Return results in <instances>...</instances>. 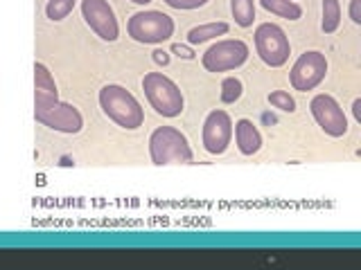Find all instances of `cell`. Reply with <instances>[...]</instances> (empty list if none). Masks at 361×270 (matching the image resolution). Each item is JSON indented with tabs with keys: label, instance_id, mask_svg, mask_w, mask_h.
<instances>
[{
	"label": "cell",
	"instance_id": "cell-1",
	"mask_svg": "<svg viewBox=\"0 0 361 270\" xmlns=\"http://www.w3.org/2000/svg\"><path fill=\"white\" fill-rule=\"evenodd\" d=\"M99 106L104 115L113 120L122 129H138L145 122V110L140 108L138 99H135L127 88L118 84H106L99 90Z\"/></svg>",
	"mask_w": 361,
	"mask_h": 270
},
{
	"label": "cell",
	"instance_id": "cell-2",
	"mask_svg": "<svg viewBox=\"0 0 361 270\" xmlns=\"http://www.w3.org/2000/svg\"><path fill=\"white\" fill-rule=\"evenodd\" d=\"M142 90L158 115L178 117L180 112H183V106H185L183 93H180V88L169 77L161 72H147L142 77Z\"/></svg>",
	"mask_w": 361,
	"mask_h": 270
},
{
	"label": "cell",
	"instance_id": "cell-3",
	"mask_svg": "<svg viewBox=\"0 0 361 270\" xmlns=\"http://www.w3.org/2000/svg\"><path fill=\"white\" fill-rule=\"evenodd\" d=\"M149 155L152 162L163 165H188L195 160L188 138L174 127H161L152 133L149 138Z\"/></svg>",
	"mask_w": 361,
	"mask_h": 270
},
{
	"label": "cell",
	"instance_id": "cell-4",
	"mask_svg": "<svg viewBox=\"0 0 361 270\" xmlns=\"http://www.w3.org/2000/svg\"><path fill=\"white\" fill-rule=\"evenodd\" d=\"M34 117L43 127L59 133H79L84 129L82 112L59 97H34Z\"/></svg>",
	"mask_w": 361,
	"mask_h": 270
},
{
	"label": "cell",
	"instance_id": "cell-5",
	"mask_svg": "<svg viewBox=\"0 0 361 270\" xmlns=\"http://www.w3.org/2000/svg\"><path fill=\"white\" fill-rule=\"evenodd\" d=\"M127 32L133 41L145 45L163 43L174 34V20L163 11H135L127 22Z\"/></svg>",
	"mask_w": 361,
	"mask_h": 270
},
{
	"label": "cell",
	"instance_id": "cell-6",
	"mask_svg": "<svg viewBox=\"0 0 361 270\" xmlns=\"http://www.w3.org/2000/svg\"><path fill=\"white\" fill-rule=\"evenodd\" d=\"M255 50L267 65L271 68H280L289 61L291 54V45L289 39L282 27L274 25V22H262L255 30Z\"/></svg>",
	"mask_w": 361,
	"mask_h": 270
},
{
	"label": "cell",
	"instance_id": "cell-7",
	"mask_svg": "<svg viewBox=\"0 0 361 270\" xmlns=\"http://www.w3.org/2000/svg\"><path fill=\"white\" fill-rule=\"evenodd\" d=\"M248 59V45L240 39H226L214 43L201 56V63L208 72H226L235 70Z\"/></svg>",
	"mask_w": 361,
	"mask_h": 270
},
{
	"label": "cell",
	"instance_id": "cell-8",
	"mask_svg": "<svg viewBox=\"0 0 361 270\" xmlns=\"http://www.w3.org/2000/svg\"><path fill=\"white\" fill-rule=\"evenodd\" d=\"M327 75V59L323 52H302L296 63H293L291 72H289V82L293 90H300V93H307L319 86Z\"/></svg>",
	"mask_w": 361,
	"mask_h": 270
},
{
	"label": "cell",
	"instance_id": "cell-9",
	"mask_svg": "<svg viewBox=\"0 0 361 270\" xmlns=\"http://www.w3.org/2000/svg\"><path fill=\"white\" fill-rule=\"evenodd\" d=\"M82 16L86 25L93 30L102 41H118L120 25L118 18L113 14V7L109 0H82Z\"/></svg>",
	"mask_w": 361,
	"mask_h": 270
},
{
	"label": "cell",
	"instance_id": "cell-10",
	"mask_svg": "<svg viewBox=\"0 0 361 270\" xmlns=\"http://www.w3.org/2000/svg\"><path fill=\"white\" fill-rule=\"evenodd\" d=\"M310 110L316 120V124L332 138H341L348 133V117L338 101L330 95H316L310 101Z\"/></svg>",
	"mask_w": 361,
	"mask_h": 270
},
{
	"label": "cell",
	"instance_id": "cell-11",
	"mask_svg": "<svg viewBox=\"0 0 361 270\" xmlns=\"http://www.w3.org/2000/svg\"><path fill=\"white\" fill-rule=\"evenodd\" d=\"M203 146L212 155H221L233 140V120L226 110H212L203 122Z\"/></svg>",
	"mask_w": 361,
	"mask_h": 270
},
{
	"label": "cell",
	"instance_id": "cell-12",
	"mask_svg": "<svg viewBox=\"0 0 361 270\" xmlns=\"http://www.w3.org/2000/svg\"><path fill=\"white\" fill-rule=\"evenodd\" d=\"M235 142L237 149L244 155H255L262 149V135H259L257 127L251 120H237L235 122Z\"/></svg>",
	"mask_w": 361,
	"mask_h": 270
},
{
	"label": "cell",
	"instance_id": "cell-13",
	"mask_svg": "<svg viewBox=\"0 0 361 270\" xmlns=\"http://www.w3.org/2000/svg\"><path fill=\"white\" fill-rule=\"evenodd\" d=\"M228 32V22H206V25H197L188 32V43L190 45H199V43H206L210 39H217V37H224V34Z\"/></svg>",
	"mask_w": 361,
	"mask_h": 270
},
{
	"label": "cell",
	"instance_id": "cell-14",
	"mask_svg": "<svg viewBox=\"0 0 361 270\" xmlns=\"http://www.w3.org/2000/svg\"><path fill=\"white\" fill-rule=\"evenodd\" d=\"M34 97H59L54 77L43 63H34Z\"/></svg>",
	"mask_w": 361,
	"mask_h": 270
},
{
	"label": "cell",
	"instance_id": "cell-15",
	"mask_svg": "<svg viewBox=\"0 0 361 270\" xmlns=\"http://www.w3.org/2000/svg\"><path fill=\"white\" fill-rule=\"evenodd\" d=\"M262 7L271 14H276L280 18H287V20H298L302 16V9L300 5H296L293 0H259Z\"/></svg>",
	"mask_w": 361,
	"mask_h": 270
},
{
	"label": "cell",
	"instance_id": "cell-16",
	"mask_svg": "<svg viewBox=\"0 0 361 270\" xmlns=\"http://www.w3.org/2000/svg\"><path fill=\"white\" fill-rule=\"evenodd\" d=\"M233 18L240 27H251L255 18V0H231Z\"/></svg>",
	"mask_w": 361,
	"mask_h": 270
},
{
	"label": "cell",
	"instance_id": "cell-17",
	"mask_svg": "<svg viewBox=\"0 0 361 270\" xmlns=\"http://www.w3.org/2000/svg\"><path fill=\"white\" fill-rule=\"evenodd\" d=\"M338 25H341V5H338V0H323V32L332 34L338 30Z\"/></svg>",
	"mask_w": 361,
	"mask_h": 270
},
{
	"label": "cell",
	"instance_id": "cell-18",
	"mask_svg": "<svg viewBox=\"0 0 361 270\" xmlns=\"http://www.w3.org/2000/svg\"><path fill=\"white\" fill-rule=\"evenodd\" d=\"M244 86L237 77H226L221 82V101L224 104H235L237 99L242 97Z\"/></svg>",
	"mask_w": 361,
	"mask_h": 270
},
{
	"label": "cell",
	"instance_id": "cell-19",
	"mask_svg": "<svg viewBox=\"0 0 361 270\" xmlns=\"http://www.w3.org/2000/svg\"><path fill=\"white\" fill-rule=\"evenodd\" d=\"M75 0H48L45 3V16L50 20H63L73 11Z\"/></svg>",
	"mask_w": 361,
	"mask_h": 270
},
{
	"label": "cell",
	"instance_id": "cell-20",
	"mask_svg": "<svg viewBox=\"0 0 361 270\" xmlns=\"http://www.w3.org/2000/svg\"><path fill=\"white\" fill-rule=\"evenodd\" d=\"M269 104L278 110H285V112L296 110V99H293L289 93H285V90H274V93L269 95Z\"/></svg>",
	"mask_w": 361,
	"mask_h": 270
},
{
	"label": "cell",
	"instance_id": "cell-21",
	"mask_svg": "<svg viewBox=\"0 0 361 270\" xmlns=\"http://www.w3.org/2000/svg\"><path fill=\"white\" fill-rule=\"evenodd\" d=\"M165 5H169L172 9H199L208 3V0H163Z\"/></svg>",
	"mask_w": 361,
	"mask_h": 270
},
{
	"label": "cell",
	"instance_id": "cell-22",
	"mask_svg": "<svg viewBox=\"0 0 361 270\" xmlns=\"http://www.w3.org/2000/svg\"><path fill=\"white\" fill-rule=\"evenodd\" d=\"M172 52H174V54H178L180 59H195V52H192V48H188V45L176 43L174 48H172Z\"/></svg>",
	"mask_w": 361,
	"mask_h": 270
},
{
	"label": "cell",
	"instance_id": "cell-23",
	"mask_svg": "<svg viewBox=\"0 0 361 270\" xmlns=\"http://www.w3.org/2000/svg\"><path fill=\"white\" fill-rule=\"evenodd\" d=\"M350 18H353V22H361V0H353L350 3Z\"/></svg>",
	"mask_w": 361,
	"mask_h": 270
},
{
	"label": "cell",
	"instance_id": "cell-24",
	"mask_svg": "<svg viewBox=\"0 0 361 270\" xmlns=\"http://www.w3.org/2000/svg\"><path fill=\"white\" fill-rule=\"evenodd\" d=\"M154 61L167 65V63H169V56H167V52H163V50H156V52H154Z\"/></svg>",
	"mask_w": 361,
	"mask_h": 270
},
{
	"label": "cell",
	"instance_id": "cell-25",
	"mask_svg": "<svg viewBox=\"0 0 361 270\" xmlns=\"http://www.w3.org/2000/svg\"><path fill=\"white\" fill-rule=\"evenodd\" d=\"M131 3H135V5H149L152 0H131Z\"/></svg>",
	"mask_w": 361,
	"mask_h": 270
}]
</instances>
